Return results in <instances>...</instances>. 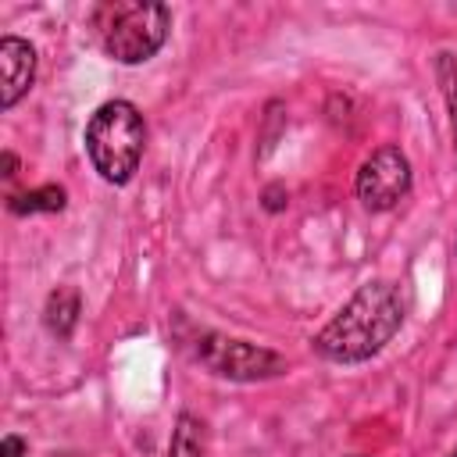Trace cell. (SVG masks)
Listing matches in <instances>:
<instances>
[{
    "label": "cell",
    "mask_w": 457,
    "mask_h": 457,
    "mask_svg": "<svg viewBox=\"0 0 457 457\" xmlns=\"http://www.w3.org/2000/svg\"><path fill=\"white\" fill-rule=\"evenodd\" d=\"M403 325L400 293L389 282H364L339 314L314 336V350L336 364H357L375 357Z\"/></svg>",
    "instance_id": "obj_1"
},
{
    "label": "cell",
    "mask_w": 457,
    "mask_h": 457,
    "mask_svg": "<svg viewBox=\"0 0 457 457\" xmlns=\"http://www.w3.org/2000/svg\"><path fill=\"white\" fill-rule=\"evenodd\" d=\"M93 29L107 57H114L118 64H139L164 46L171 11L164 4L107 0L93 11Z\"/></svg>",
    "instance_id": "obj_2"
},
{
    "label": "cell",
    "mask_w": 457,
    "mask_h": 457,
    "mask_svg": "<svg viewBox=\"0 0 457 457\" xmlns=\"http://www.w3.org/2000/svg\"><path fill=\"white\" fill-rule=\"evenodd\" d=\"M146 125L129 100H107L93 111L86 125V154L104 182H129L143 161Z\"/></svg>",
    "instance_id": "obj_3"
},
{
    "label": "cell",
    "mask_w": 457,
    "mask_h": 457,
    "mask_svg": "<svg viewBox=\"0 0 457 457\" xmlns=\"http://www.w3.org/2000/svg\"><path fill=\"white\" fill-rule=\"evenodd\" d=\"M411 193V161L400 146H378L357 171V200L368 211H389Z\"/></svg>",
    "instance_id": "obj_4"
},
{
    "label": "cell",
    "mask_w": 457,
    "mask_h": 457,
    "mask_svg": "<svg viewBox=\"0 0 457 457\" xmlns=\"http://www.w3.org/2000/svg\"><path fill=\"white\" fill-rule=\"evenodd\" d=\"M200 361L214 375L243 378V382L268 378V375H278L286 368L278 353H271L264 346H253V343H243V339H207V343H200Z\"/></svg>",
    "instance_id": "obj_5"
},
{
    "label": "cell",
    "mask_w": 457,
    "mask_h": 457,
    "mask_svg": "<svg viewBox=\"0 0 457 457\" xmlns=\"http://www.w3.org/2000/svg\"><path fill=\"white\" fill-rule=\"evenodd\" d=\"M36 79V50L18 39L4 36L0 39V107H14Z\"/></svg>",
    "instance_id": "obj_6"
},
{
    "label": "cell",
    "mask_w": 457,
    "mask_h": 457,
    "mask_svg": "<svg viewBox=\"0 0 457 457\" xmlns=\"http://www.w3.org/2000/svg\"><path fill=\"white\" fill-rule=\"evenodd\" d=\"M64 207V189L61 186H39L21 196H11L14 214H36V211H61Z\"/></svg>",
    "instance_id": "obj_7"
},
{
    "label": "cell",
    "mask_w": 457,
    "mask_h": 457,
    "mask_svg": "<svg viewBox=\"0 0 457 457\" xmlns=\"http://www.w3.org/2000/svg\"><path fill=\"white\" fill-rule=\"evenodd\" d=\"M75 314H79V296L71 289H57L46 303V325L57 332V336H68L71 325H75Z\"/></svg>",
    "instance_id": "obj_8"
},
{
    "label": "cell",
    "mask_w": 457,
    "mask_h": 457,
    "mask_svg": "<svg viewBox=\"0 0 457 457\" xmlns=\"http://www.w3.org/2000/svg\"><path fill=\"white\" fill-rule=\"evenodd\" d=\"M436 79H439V89H443L446 107H450L453 146H457V57H453V54H439V57H436Z\"/></svg>",
    "instance_id": "obj_9"
},
{
    "label": "cell",
    "mask_w": 457,
    "mask_h": 457,
    "mask_svg": "<svg viewBox=\"0 0 457 457\" xmlns=\"http://www.w3.org/2000/svg\"><path fill=\"white\" fill-rule=\"evenodd\" d=\"M21 453H25V439H21V436H4L0 457H21Z\"/></svg>",
    "instance_id": "obj_10"
},
{
    "label": "cell",
    "mask_w": 457,
    "mask_h": 457,
    "mask_svg": "<svg viewBox=\"0 0 457 457\" xmlns=\"http://www.w3.org/2000/svg\"><path fill=\"white\" fill-rule=\"evenodd\" d=\"M453 457H457V453H453Z\"/></svg>",
    "instance_id": "obj_11"
}]
</instances>
